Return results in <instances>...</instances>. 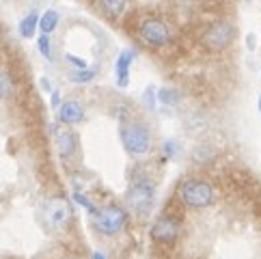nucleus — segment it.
<instances>
[{
	"label": "nucleus",
	"mask_w": 261,
	"mask_h": 259,
	"mask_svg": "<svg viewBox=\"0 0 261 259\" xmlns=\"http://www.w3.org/2000/svg\"><path fill=\"white\" fill-rule=\"evenodd\" d=\"M246 45H248L250 50L255 48V35H248V39H246Z\"/></svg>",
	"instance_id": "nucleus-27"
},
{
	"label": "nucleus",
	"mask_w": 261,
	"mask_h": 259,
	"mask_svg": "<svg viewBox=\"0 0 261 259\" xmlns=\"http://www.w3.org/2000/svg\"><path fill=\"white\" fill-rule=\"evenodd\" d=\"M65 61H67L73 69H85V67H89L85 59H78V57H73V54H65Z\"/></svg>",
	"instance_id": "nucleus-23"
},
{
	"label": "nucleus",
	"mask_w": 261,
	"mask_h": 259,
	"mask_svg": "<svg viewBox=\"0 0 261 259\" xmlns=\"http://www.w3.org/2000/svg\"><path fill=\"white\" fill-rule=\"evenodd\" d=\"M259 115H261V95H259Z\"/></svg>",
	"instance_id": "nucleus-29"
},
{
	"label": "nucleus",
	"mask_w": 261,
	"mask_h": 259,
	"mask_svg": "<svg viewBox=\"0 0 261 259\" xmlns=\"http://www.w3.org/2000/svg\"><path fill=\"white\" fill-rule=\"evenodd\" d=\"M210 158H214V151H212V149H205V147H199V149H194V160L205 162V160H210Z\"/></svg>",
	"instance_id": "nucleus-24"
},
{
	"label": "nucleus",
	"mask_w": 261,
	"mask_h": 259,
	"mask_svg": "<svg viewBox=\"0 0 261 259\" xmlns=\"http://www.w3.org/2000/svg\"><path fill=\"white\" fill-rule=\"evenodd\" d=\"M73 201H76V203H78V205H82V208H87V210L91 212V214H93V216H95V212H97V210H95V208H93V203H91V201H89V199H87V197H85V194H82V192H73Z\"/></svg>",
	"instance_id": "nucleus-21"
},
{
	"label": "nucleus",
	"mask_w": 261,
	"mask_h": 259,
	"mask_svg": "<svg viewBox=\"0 0 261 259\" xmlns=\"http://www.w3.org/2000/svg\"><path fill=\"white\" fill-rule=\"evenodd\" d=\"M179 220L173 218V216H160L155 220V225L151 229V238L155 242H162V244H173L177 236H179Z\"/></svg>",
	"instance_id": "nucleus-8"
},
{
	"label": "nucleus",
	"mask_w": 261,
	"mask_h": 259,
	"mask_svg": "<svg viewBox=\"0 0 261 259\" xmlns=\"http://www.w3.org/2000/svg\"><path fill=\"white\" fill-rule=\"evenodd\" d=\"M43 220L54 231H61L71 223V205L65 197H50L43 203Z\"/></svg>",
	"instance_id": "nucleus-5"
},
{
	"label": "nucleus",
	"mask_w": 261,
	"mask_h": 259,
	"mask_svg": "<svg viewBox=\"0 0 261 259\" xmlns=\"http://www.w3.org/2000/svg\"><path fill=\"white\" fill-rule=\"evenodd\" d=\"M153 201H155V186L147 179L134 182L125 192V203L134 214H145V212H149L153 205Z\"/></svg>",
	"instance_id": "nucleus-4"
},
{
	"label": "nucleus",
	"mask_w": 261,
	"mask_h": 259,
	"mask_svg": "<svg viewBox=\"0 0 261 259\" xmlns=\"http://www.w3.org/2000/svg\"><path fill=\"white\" fill-rule=\"evenodd\" d=\"M162 151H164L166 158H175V156L179 153V147H177L175 141H166V143L162 145Z\"/></svg>",
	"instance_id": "nucleus-22"
},
{
	"label": "nucleus",
	"mask_w": 261,
	"mask_h": 259,
	"mask_svg": "<svg viewBox=\"0 0 261 259\" xmlns=\"http://www.w3.org/2000/svg\"><path fill=\"white\" fill-rule=\"evenodd\" d=\"M121 141H123V147L129 156H134V158H143L151 151L153 147V138H151V132H149V127L143 125V123H127L123 130H121Z\"/></svg>",
	"instance_id": "nucleus-1"
},
{
	"label": "nucleus",
	"mask_w": 261,
	"mask_h": 259,
	"mask_svg": "<svg viewBox=\"0 0 261 259\" xmlns=\"http://www.w3.org/2000/svg\"><path fill=\"white\" fill-rule=\"evenodd\" d=\"M54 145H57V151H59L61 158L69 160L71 156L76 153V147H78L76 134L65 125H54Z\"/></svg>",
	"instance_id": "nucleus-9"
},
{
	"label": "nucleus",
	"mask_w": 261,
	"mask_h": 259,
	"mask_svg": "<svg viewBox=\"0 0 261 259\" xmlns=\"http://www.w3.org/2000/svg\"><path fill=\"white\" fill-rule=\"evenodd\" d=\"M93 259H106V255L97 251V253H93Z\"/></svg>",
	"instance_id": "nucleus-28"
},
{
	"label": "nucleus",
	"mask_w": 261,
	"mask_h": 259,
	"mask_svg": "<svg viewBox=\"0 0 261 259\" xmlns=\"http://www.w3.org/2000/svg\"><path fill=\"white\" fill-rule=\"evenodd\" d=\"M179 197L184 201V205H188L190 210H205L214 203V188L203 179H186L179 188Z\"/></svg>",
	"instance_id": "nucleus-2"
},
{
	"label": "nucleus",
	"mask_w": 261,
	"mask_h": 259,
	"mask_svg": "<svg viewBox=\"0 0 261 259\" xmlns=\"http://www.w3.org/2000/svg\"><path fill=\"white\" fill-rule=\"evenodd\" d=\"M95 76H97V69H93V67L71 69V71H69V80L76 82V85H87V82H91Z\"/></svg>",
	"instance_id": "nucleus-16"
},
{
	"label": "nucleus",
	"mask_w": 261,
	"mask_h": 259,
	"mask_svg": "<svg viewBox=\"0 0 261 259\" xmlns=\"http://www.w3.org/2000/svg\"><path fill=\"white\" fill-rule=\"evenodd\" d=\"M39 85H41V89L45 91V93H52V91H54V89H52V85H50V80H48V78H41V80H39Z\"/></svg>",
	"instance_id": "nucleus-26"
},
{
	"label": "nucleus",
	"mask_w": 261,
	"mask_h": 259,
	"mask_svg": "<svg viewBox=\"0 0 261 259\" xmlns=\"http://www.w3.org/2000/svg\"><path fill=\"white\" fill-rule=\"evenodd\" d=\"M143 101L147 104V108H149V110H155V106H158V97H155V89H153V87L145 89V93H143Z\"/></svg>",
	"instance_id": "nucleus-20"
},
{
	"label": "nucleus",
	"mask_w": 261,
	"mask_h": 259,
	"mask_svg": "<svg viewBox=\"0 0 261 259\" xmlns=\"http://www.w3.org/2000/svg\"><path fill=\"white\" fill-rule=\"evenodd\" d=\"M85 117H87V110H85V106H82V101H78V99L63 101V106L59 108V119H61V123L65 127L85 121Z\"/></svg>",
	"instance_id": "nucleus-10"
},
{
	"label": "nucleus",
	"mask_w": 261,
	"mask_h": 259,
	"mask_svg": "<svg viewBox=\"0 0 261 259\" xmlns=\"http://www.w3.org/2000/svg\"><path fill=\"white\" fill-rule=\"evenodd\" d=\"M155 97H158V101H160L162 106H175L177 101H179V93H177L175 89H171V87L158 89L155 91Z\"/></svg>",
	"instance_id": "nucleus-17"
},
{
	"label": "nucleus",
	"mask_w": 261,
	"mask_h": 259,
	"mask_svg": "<svg viewBox=\"0 0 261 259\" xmlns=\"http://www.w3.org/2000/svg\"><path fill=\"white\" fill-rule=\"evenodd\" d=\"M50 104H52V108H61L63 106V99H61V93L59 91H52V95H50Z\"/></svg>",
	"instance_id": "nucleus-25"
},
{
	"label": "nucleus",
	"mask_w": 261,
	"mask_h": 259,
	"mask_svg": "<svg viewBox=\"0 0 261 259\" xmlns=\"http://www.w3.org/2000/svg\"><path fill=\"white\" fill-rule=\"evenodd\" d=\"M93 225H95V231L101 236H117L127 225V212L119 205H106L95 212Z\"/></svg>",
	"instance_id": "nucleus-3"
},
{
	"label": "nucleus",
	"mask_w": 261,
	"mask_h": 259,
	"mask_svg": "<svg viewBox=\"0 0 261 259\" xmlns=\"http://www.w3.org/2000/svg\"><path fill=\"white\" fill-rule=\"evenodd\" d=\"M138 33H141V39L147 45H151V48H162V45L171 41L169 26H166V22H162L160 17H147V20H143Z\"/></svg>",
	"instance_id": "nucleus-6"
},
{
	"label": "nucleus",
	"mask_w": 261,
	"mask_h": 259,
	"mask_svg": "<svg viewBox=\"0 0 261 259\" xmlns=\"http://www.w3.org/2000/svg\"><path fill=\"white\" fill-rule=\"evenodd\" d=\"M13 95V78L9 76V71L0 69V99H9Z\"/></svg>",
	"instance_id": "nucleus-18"
},
{
	"label": "nucleus",
	"mask_w": 261,
	"mask_h": 259,
	"mask_svg": "<svg viewBox=\"0 0 261 259\" xmlns=\"http://www.w3.org/2000/svg\"><path fill=\"white\" fill-rule=\"evenodd\" d=\"M233 35H236V29L229 22H214L203 35V41L210 50H225L227 45L233 41Z\"/></svg>",
	"instance_id": "nucleus-7"
},
{
	"label": "nucleus",
	"mask_w": 261,
	"mask_h": 259,
	"mask_svg": "<svg viewBox=\"0 0 261 259\" xmlns=\"http://www.w3.org/2000/svg\"><path fill=\"white\" fill-rule=\"evenodd\" d=\"M59 20H61L59 11H54V9H48V11H43V13L39 15V31H41V35H52L54 29L59 26Z\"/></svg>",
	"instance_id": "nucleus-14"
},
{
	"label": "nucleus",
	"mask_w": 261,
	"mask_h": 259,
	"mask_svg": "<svg viewBox=\"0 0 261 259\" xmlns=\"http://www.w3.org/2000/svg\"><path fill=\"white\" fill-rule=\"evenodd\" d=\"M37 50L41 52L43 59L52 61V39H50V35H39L37 37Z\"/></svg>",
	"instance_id": "nucleus-19"
},
{
	"label": "nucleus",
	"mask_w": 261,
	"mask_h": 259,
	"mask_svg": "<svg viewBox=\"0 0 261 259\" xmlns=\"http://www.w3.org/2000/svg\"><path fill=\"white\" fill-rule=\"evenodd\" d=\"M37 29H39V13H37V11L26 13L20 20V24H17L20 37H24V39H31V37H35Z\"/></svg>",
	"instance_id": "nucleus-12"
},
{
	"label": "nucleus",
	"mask_w": 261,
	"mask_h": 259,
	"mask_svg": "<svg viewBox=\"0 0 261 259\" xmlns=\"http://www.w3.org/2000/svg\"><path fill=\"white\" fill-rule=\"evenodd\" d=\"M136 57L134 50H123L117 59V85L119 87H127L129 85V65H132Z\"/></svg>",
	"instance_id": "nucleus-11"
},
{
	"label": "nucleus",
	"mask_w": 261,
	"mask_h": 259,
	"mask_svg": "<svg viewBox=\"0 0 261 259\" xmlns=\"http://www.w3.org/2000/svg\"><path fill=\"white\" fill-rule=\"evenodd\" d=\"M184 123H186V130L192 134H201L203 130H207V117L203 113H197V110H192L184 117Z\"/></svg>",
	"instance_id": "nucleus-13"
},
{
	"label": "nucleus",
	"mask_w": 261,
	"mask_h": 259,
	"mask_svg": "<svg viewBox=\"0 0 261 259\" xmlns=\"http://www.w3.org/2000/svg\"><path fill=\"white\" fill-rule=\"evenodd\" d=\"M125 3L123 0H101L99 3V11L108 15V17H119V15H123L125 11Z\"/></svg>",
	"instance_id": "nucleus-15"
}]
</instances>
